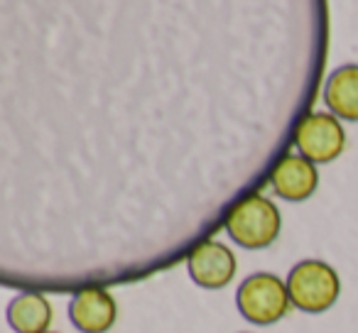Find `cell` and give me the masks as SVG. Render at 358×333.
<instances>
[{"label":"cell","mask_w":358,"mask_h":333,"mask_svg":"<svg viewBox=\"0 0 358 333\" xmlns=\"http://www.w3.org/2000/svg\"><path fill=\"white\" fill-rule=\"evenodd\" d=\"M280 211L268 196L250 194L241 199L234 209L226 214L224 228L236 245L248 250H263L273 245L280 235Z\"/></svg>","instance_id":"obj_1"},{"label":"cell","mask_w":358,"mask_h":333,"mask_svg":"<svg viewBox=\"0 0 358 333\" xmlns=\"http://www.w3.org/2000/svg\"><path fill=\"white\" fill-rule=\"evenodd\" d=\"M8 321L17 333H47L52 323V304L45 294L25 292L8 306Z\"/></svg>","instance_id":"obj_9"},{"label":"cell","mask_w":358,"mask_h":333,"mask_svg":"<svg viewBox=\"0 0 358 333\" xmlns=\"http://www.w3.org/2000/svg\"><path fill=\"white\" fill-rule=\"evenodd\" d=\"M324 101L336 118L358 123V64L341 66L329 76Z\"/></svg>","instance_id":"obj_8"},{"label":"cell","mask_w":358,"mask_h":333,"mask_svg":"<svg viewBox=\"0 0 358 333\" xmlns=\"http://www.w3.org/2000/svg\"><path fill=\"white\" fill-rule=\"evenodd\" d=\"M287 292L292 306L307 313H322L336 304L341 294V279L331 265L322 260H302L287 277Z\"/></svg>","instance_id":"obj_2"},{"label":"cell","mask_w":358,"mask_h":333,"mask_svg":"<svg viewBox=\"0 0 358 333\" xmlns=\"http://www.w3.org/2000/svg\"><path fill=\"white\" fill-rule=\"evenodd\" d=\"M187 269L189 277L204 289H224L231 279L236 277V255L231 248L216 240H204L199 243L187 258Z\"/></svg>","instance_id":"obj_5"},{"label":"cell","mask_w":358,"mask_h":333,"mask_svg":"<svg viewBox=\"0 0 358 333\" xmlns=\"http://www.w3.org/2000/svg\"><path fill=\"white\" fill-rule=\"evenodd\" d=\"M69 316L81 333H106L118 318V304L106 287H84L69 304Z\"/></svg>","instance_id":"obj_6"},{"label":"cell","mask_w":358,"mask_h":333,"mask_svg":"<svg viewBox=\"0 0 358 333\" xmlns=\"http://www.w3.org/2000/svg\"><path fill=\"white\" fill-rule=\"evenodd\" d=\"M47 333H52V331H47Z\"/></svg>","instance_id":"obj_10"},{"label":"cell","mask_w":358,"mask_h":333,"mask_svg":"<svg viewBox=\"0 0 358 333\" xmlns=\"http://www.w3.org/2000/svg\"><path fill=\"white\" fill-rule=\"evenodd\" d=\"M270 184L275 194L285 201H307L317 191L319 172L317 164L304 159L302 154H285L270 172Z\"/></svg>","instance_id":"obj_7"},{"label":"cell","mask_w":358,"mask_h":333,"mask_svg":"<svg viewBox=\"0 0 358 333\" xmlns=\"http://www.w3.org/2000/svg\"><path fill=\"white\" fill-rule=\"evenodd\" d=\"M236 304L245 321L255 326H270L285 318L287 309L292 306V299L287 292V282L270 272H258L250 274L238 287Z\"/></svg>","instance_id":"obj_3"},{"label":"cell","mask_w":358,"mask_h":333,"mask_svg":"<svg viewBox=\"0 0 358 333\" xmlns=\"http://www.w3.org/2000/svg\"><path fill=\"white\" fill-rule=\"evenodd\" d=\"M294 145L312 164H329L343 152L346 133L334 113H307L294 130Z\"/></svg>","instance_id":"obj_4"}]
</instances>
